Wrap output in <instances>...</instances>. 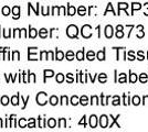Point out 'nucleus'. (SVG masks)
Instances as JSON below:
<instances>
[{"instance_id":"f257e3e1","label":"nucleus","mask_w":148,"mask_h":132,"mask_svg":"<svg viewBox=\"0 0 148 132\" xmlns=\"http://www.w3.org/2000/svg\"><path fill=\"white\" fill-rule=\"evenodd\" d=\"M77 33H79V30H77V26L74 24H71L67 26V30H66V34L70 36V38H76L77 36Z\"/></svg>"},{"instance_id":"f03ea898","label":"nucleus","mask_w":148,"mask_h":132,"mask_svg":"<svg viewBox=\"0 0 148 132\" xmlns=\"http://www.w3.org/2000/svg\"><path fill=\"white\" fill-rule=\"evenodd\" d=\"M47 97H48V95H47V92H39L38 95H37V102H38V105H40V106H43V105H45L47 104Z\"/></svg>"},{"instance_id":"7ed1b4c3","label":"nucleus","mask_w":148,"mask_h":132,"mask_svg":"<svg viewBox=\"0 0 148 132\" xmlns=\"http://www.w3.org/2000/svg\"><path fill=\"white\" fill-rule=\"evenodd\" d=\"M82 35L85 39H89L91 35H92V28L89 24L83 25L82 28Z\"/></svg>"},{"instance_id":"20e7f679","label":"nucleus","mask_w":148,"mask_h":132,"mask_svg":"<svg viewBox=\"0 0 148 132\" xmlns=\"http://www.w3.org/2000/svg\"><path fill=\"white\" fill-rule=\"evenodd\" d=\"M99 124L102 128H106L107 124H108V119H107V116L103 115L99 118Z\"/></svg>"},{"instance_id":"39448f33","label":"nucleus","mask_w":148,"mask_h":132,"mask_svg":"<svg viewBox=\"0 0 148 132\" xmlns=\"http://www.w3.org/2000/svg\"><path fill=\"white\" fill-rule=\"evenodd\" d=\"M105 35L107 39H111L113 36V26L112 25H107L105 28Z\"/></svg>"},{"instance_id":"423d86ee","label":"nucleus","mask_w":148,"mask_h":132,"mask_svg":"<svg viewBox=\"0 0 148 132\" xmlns=\"http://www.w3.org/2000/svg\"><path fill=\"white\" fill-rule=\"evenodd\" d=\"M96 124H97V118H96V116H91V118H90L91 128H95Z\"/></svg>"},{"instance_id":"0eeeda50","label":"nucleus","mask_w":148,"mask_h":132,"mask_svg":"<svg viewBox=\"0 0 148 132\" xmlns=\"http://www.w3.org/2000/svg\"><path fill=\"white\" fill-rule=\"evenodd\" d=\"M12 12H13V18L15 19H18L19 18V15H20V8L16 6V7H13L12 8Z\"/></svg>"},{"instance_id":"6e6552de","label":"nucleus","mask_w":148,"mask_h":132,"mask_svg":"<svg viewBox=\"0 0 148 132\" xmlns=\"http://www.w3.org/2000/svg\"><path fill=\"white\" fill-rule=\"evenodd\" d=\"M76 58H77L79 61H82V59H84V49L81 50V51H79V52L76 53Z\"/></svg>"},{"instance_id":"1a4fd4ad","label":"nucleus","mask_w":148,"mask_h":132,"mask_svg":"<svg viewBox=\"0 0 148 132\" xmlns=\"http://www.w3.org/2000/svg\"><path fill=\"white\" fill-rule=\"evenodd\" d=\"M80 104L83 105V106H86V105L89 104V99H87V97H86V96H82V97L80 98Z\"/></svg>"},{"instance_id":"9d476101","label":"nucleus","mask_w":148,"mask_h":132,"mask_svg":"<svg viewBox=\"0 0 148 132\" xmlns=\"http://www.w3.org/2000/svg\"><path fill=\"white\" fill-rule=\"evenodd\" d=\"M96 56H97V58H99V61H104L105 59V52H104V50L103 51H99Z\"/></svg>"},{"instance_id":"9b49d317","label":"nucleus","mask_w":148,"mask_h":132,"mask_svg":"<svg viewBox=\"0 0 148 132\" xmlns=\"http://www.w3.org/2000/svg\"><path fill=\"white\" fill-rule=\"evenodd\" d=\"M58 102H59V98H58V97H55V96H52V97L50 98V104H51L52 106H55Z\"/></svg>"},{"instance_id":"f8f14e48","label":"nucleus","mask_w":148,"mask_h":132,"mask_svg":"<svg viewBox=\"0 0 148 132\" xmlns=\"http://www.w3.org/2000/svg\"><path fill=\"white\" fill-rule=\"evenodd\" d=\"M39 35H40L41 38H43V39L47 38V36H48V30H47V29H41V30L39 31Z\"/></svg>"},{"instance_id":"ddd939ff","label":"nucleus","mask_w":148,"mask_h":132,"mask_svg":"<svg viewBox=\"0 0 148 132\" xmlns=\"http://www.w3.org/2000/svg\"><path fill=\"white\" fill-rule=\"evenodd\" d=\"M86 57H87V59H89V61H93V59L95 58V53H94L93 51H90V52L87 53Z\"/></svg>"},{"instance_id":"4468645a","label":"nucleus","mask_w":148,"mask_h":132,"mask_svg":"<svg viewBox=\"0 0 148 132\" xmlns=\"http://www.w3.org/2000/svg\"><path fill=\"white\" fill-rule=\"evenodd\" d=\"M75 12H76V9L74 8L73 6H69V11H67V15L73 16V15H75Z\"/></svg>"},{"instance_id":"2eb2a0df","label":"nucleus","mask_w":148,"mask_h":132,"mask_svg":"<svg viewBox=\"0 0 148 132\" xmlns=\"http://www.w3.org/2000/svg\"><path fill=\"white\" fill-rule=\"evenodd\" d=\"M107 79V76L106 74H104V73H102V74H99V82H105Z\"/></svg>"},{"instance_id":"dca6fc26","label":"nucleus","mask_w":148,"mask_h":132,"mask_svg":"<svg viewBox=\"0 0 148 132\" xmlns=\"http://www.w3.org/2000/svg\"><path fill=\"white\" fill-rule=\"evenodd\" d=\"M64 58V54H63V52H61V51H57V59L58 61H62Z\"/></svg>"},{"instance_id":"f3484780","label":"nucleus","mask_w":148,"mask_h":132,"mask_svg":"<svg viewBox=\"0 0 148 132\" xmlns=\"http://www.w3.org/2000/svg\"><path fill=\"white\" fill-rule=\"evenodd\" d=\"M18 102H19V94H18L17 96H15V97H12V98H11V104H12V105L17 106V105H18Z\"/></svg>"},{"instance_id":"a211bd4d","label":"nucleus","mask_w":148,"mask_h":132,"mask_svg":"<svg viewBox=\"0 0 148 132\" xmlns=\"http://www.w3.org/2000/svg\"><path fill=\"white\" fill-rule=\"evenodd\" d=\"M79 102H80V99L77 98L76 96H73V97L71 98V104H72L73 106H76V105H77Z\"/></svg>"},{"instance_id":"6ab92c4d","label":"nucleus","mask_w":148,"mask_h":132,"mask_svg":"<svg viewBox=\"0 0 148 132\" xmlns=\"http://www.w3.org/2000/svg\"><path fill=\"white\" fill-rule=\"evenodd\" d=\"M147 78H148L147 74H145V73H143V74H140L139 81H140V82H147Z\"/></svg>"},{"instance_id":"aec40b11","label":"nucleus","mask_w":148,"mask_h":132,"mask_svg":"<svg viewBox=\"0 0 148 132\" xmlns=\"http://www.w3.org/2000/svg\"><path fill=\"white\" fill-rule=\"evenodd\" d=\"M137 79H138L137 75L136 74H131V76H129V82H137Z\"/></svg>"},{"instance_id":"412c9836","label":"nucleus","mask_w":148,"mask_h":132,"mask_svg":"<svg viewBox=\"0 0 148 132\" xmlns=\"http://www.w3.org/2000/svg\"><path fill=\"white\" fill-rule=\"evenodd\" d=\"M127 8H128V5H127V3H125V2H119V3H118V9H119V11H121L122 9L125 10V9H127Z\"/></svg>"},{"instance_id":"4be33fe9","label":"nucleus","mask_w":148,"mask_h":132,"mask_svg":"<svg viewBox=\"0 0 148 132\" xmlns=\"http://www.w3.org/2000/svg\"><path fill=\"white\" fill-rule=\"evenodd\" d=\"M55 124H57V122H55V120H54L53 118H51L49 121H48V125H49L50 128H54Z\"/></svg>"},{"instance_id":"5701e85b","label":"nucleus","mask_w":148,"mask_h":132,"mask_svg":"<svg viewBox=\"0 0 148 132\" xmlns=\"http://www.w3.org/2000/svg\"><path fill=\"white\" fill-rule=\"evenodd\" d=\"M29 36L30 38H35L37 36V30L35 29H32V28H30V33H29Z\"/></svg>"},{"instance_id":"b1692460","label":"nucleus","mask_w":148,"mask_h":132,"mask_svg":"<svg viewBox=\"0 0 148 132\" xmlns=\"http://www.w3.org/2000/svg\"><path fill=\"white\" fill-rule=\"evenodd\" d=\"M53 75H54L53 71H48V69L44 71V77H45V78H47V77H52Z\"/></svg>"},{"instance_id":"393cba45","label":"nucleus","mask_w":148,"mask_h":132,"mask_svg":"<svg viewBox=\"0 0 148 132\" xmlns=\"http://www.w3.org/2000/svg\"><path fill=\"white\" fill-rule=\"evenodd\" d=\"M66 58H67L69 61H72L74 58V53L72 51H69V52L66 53Z\"/></svg>"},{"instance_id":"a878e982","label":"nucleus","mask_w":148,"mask_h":132,"mask_svg":"<svg viewBox=\"0 0 148 132\" xmlns=\"http://www.w3.org/2000/svg\"><path fill=\"white\" fill-rule=\"evenodd\" d=\"M1 12H2V15H5V16H8L9 13H10V9H9V7H3L2 8V10H1Z\"/></svg>"},{"instance_id":"bb28decb","label":"nucleus","mask_w":148,"mask_h":132,"mask_svg":"<svg viewBox=\"0 0 148 132\" xmlns=\"http://www.w3.org/2000/svg\"><path fill=\"white\" fill-rule=\"evenodd\" d=\"M133 8V12L135 11V10H139L140 8H141V6H140V3H137V2H134L132 6Z\"/></svg>"},{"instance_id":"cd10ccee","label":"nucleus","mask_w":148,"mask_h":132,"mask_svg":"<svg viewBox=\"0 0 148 132\" xmlns=\"http://www.w3.org/2000/svg\"><path fill=\"white\" fill-rule=\"evenodd\" d=\"M85 13H86V9H85V7L81 6V7L79 8V15H80V16H84Z\"/></svg>"},{"instance_id":"c85d7f7f","label":"nucleus","mask_w":148,"mask_h":132,"mask_svg":"<svg viewBox=\"0 0 148 132\" xmlns=\"http://www.w3.org/2000/svg\"><path fill=\"white\" fill-rule=\"evenodd\" d=\"M118 82H126V74H124V73H122V74L119 75Z\"/></svg>"},{"instance_id":"c756f323","label":"nucleus","mask_w":148,"mask_h":132,"mask_svg":"<svg viewBox=\"0 0 148 132\" xmlns=\"http://www.w3.org/2000/svg\"><path fill=\"white\" fill-rule=\"evenodd\" d=\"M133 104H134L135 106H137V105H139L140 104V98L138 96H135V97L133 98Z\"/></svg>"},{"instance_id":"7c9ffc66","label":"nucleus","mask_w":148,"mask_h":132,"mask_svg":"<svg viewBox=\"0 0 148 132\" xmlns=\"http://www.w3.org/2000/svg\"><path fill=\"white\" fill-rule=\"evenodd\" d=\"M63 81H64V75L61 74V73L57 75V82H62Z\"/></svg>"},{"instance_id":"2f4dec72","label":"nucleus","mask_w":148,"mask_h":132,"mask_svg":"<svg viewBox=\"0 0 148 132\" xmlns=\"http://www.w3.org/2000/svg\"><path fill=\"white\" fill-rule=\"evenodd\" d=\"M3 106H6V105H8V102H9V99H8V97L7 96H3L2 98H1V101H0Z\"/></svg>"},{"instance_id":"473e14b6","label":"nucleus","mask_w":148,"mask_h":132,"mask_svg":"<svg viewBox=\"0 0 148 132\" xmlns=\"http://www.w3.org/2000/svg\"><path fill=\"white\" fill-rule=\"evenodd\" d=\"M119 104H121V98H119L118 96H114L113 105H114V106H117V105H119Z\"/></svg>"},{"instance_id":"72a5a7b5","label":"nucleus","mask_w":148,"mask_h":132,"mask_svg":"<svg viewBox=\"0 0 148 132\" xmlns=\"http://www.w3.org/2000/svg\"><path fill=\"white\" fill-rule=\"evenodd\" d=\"M91 100H92V101H91L92 105H99V98H97L96 96H93V97L91 98Z\"/></svg>"},{"instance_id":"f704fd0d","label":"nucleus","mask_w":148,"mask_h":132,"mask_svg":"<svg viewBox=\"0 0 148 132\" xmlns=\"http://www.w3.org/2000/svg\"><path fill=\"white\" fill-rule=\"evenodd\" d=\"M61 105H67V97L66 96H63L62 98H61Z\"/></svg>"},{"instance_id":"c9c22d12","label":"nucleus","mask_w":148,"mask_h":132,"mask_svg":"<svg viewBox=\"0 0 148 132\" xmlns=\"http://www.w3.org/2000/svg\"><path fill=\"white\" fill-rule=\"evenodd\" d=\"M128 59H131V61L135 59V55H134V52H133V51L128 52Z\"/></svg>"},{"instance_id":"e433bc0d","label":"nucleus","mask_w":148,"mask_h":132,"mask_svg":"<svg viewBox=\"0 0 148 132\" xmlns=\"http://www.w3.org/2000/svg\"><path fill=\"white\" fill-rule=\"evenodd\" d=\"M19 125H20L21 128H25V119H20V121H19Z\"/></svg>"},{"instance_id":"4c0bfd02","label":"nucleus","mask_w":148,"mask_h":132,"mask_svg":"<svg viewBox=\"0 0 148 132\" xmlns=\"http://www.w3.org/2000/svg\"><path fill=\"white\" fill-rule=\"evenodd\" d=\"M28 127H29V128H34V127H35V125H34V119H30V120H29Z\"/></svg>"},{"instance_id":"58836bf2","label":"nucleus","mask_w":148,"mask_h":132,"mask_svg":"<svg viewBox=\"0 0 148 132\" xmlns=\"http://www.w3.org/2000/svg\"><path fill=\"white\" fill-rule=\"evenodd\" d=\"M64 125H65V119H60V128H64Z\"/></svg>"},{"instance_id":"ea45409f","label":"nucleus","mask_w":148,"mask_h":132,"mask_svg":"<svg viewBox=\"0 0 148 132\" xmlns=\"http://www.w3.org/2000/svg\"><path fill=\"white\" fill-rule=\"evenodd\" d=\"M116 36H117L118 39H122V38L124 36L123 31H117V32H116Z\"/></svg>"},{"instance_id":"a19ab883","label":"nucleus","mask_w":148,"mask_h":132,"mask_svg":"<svg viewBox=\"0 0 148 132\" xmlns=\"http://www.w3.org/2000/svg\"><path fill=\"white\" fill-rule=\"evenodd\" d=\"M137 56H138V59H140V61H143V59H144V53H143V52H141V51H139V52H138V54H137Z\"/></svg>"},{"instance_id":"79ce46f5","label":"nucleus","mask_w":148,"mask_h":132,"mask_svg":"<svg viewBox=\"0 0 148 132\" xmlns=\"http://www.w3.org/2000/svg\"><path fill=\"white\" fill-rule=\"evenodd\" d=\"M64 11H65V8H64V7H60V8H59V15H65Z\"/></svg>"},{"instance_id":"37998d69","label":"nucleus","mask_w":148,"mask_h":132,"mask_svg":"<svg viewBox=\"0 0 148 132\" xmlns=\"http://www.w3.org/2000/svg\"><path fill=\"white\" fill-rule=\"evenodd\" d=\"M67 82H73V75L71 74V73H70V74H67Z\"/></svg>"},{"instance_id":"c03bdc74","label":"nucleus","mask_w":148,"mask_h":132,"mask_svg":"<svg viewBox=\"0 0 148 132\" xmlns=\"http://www.w3.org/2000/svg\"><path fill=\"white\" fill-rule=\"evenodd\" d=\"M13 59H19V52L18 51H15L13 52Z\"/></svg>"},{"instance_id":"a18cd8bd","label":"nucleus","mask_w":148,"mask_h":132,"mask_svg":"<svg viewBox=\"0 0 148 132\" xmlns=\"http://www.w3.org/2000/svg\"><path fill=\"white\" fill-rule=\"evenodd\" d=\"M48 54H49L48 52H44V51H43V52H41V57L40 58H41V59H43V58H48V57H45Z\"/></svg>"},{"instance_id":"49530a36","label":"nucleus","mask_w":148,"mask_h":132,"mask_svg":"<svg viewBox=\"0 0 148 132\" xmlns=\"http://www.w3.org/2000/svg\"><path fill=\"white\" fill-rule=\"evenodd\" d=\"M144 36V31L143 30H140L139 32L137 33V38H143Z\"/></svg>"},{"instance_id":"de8ad7c7","label":"nucleus","mask_w":148,"mask_h":132,"mask_svg":"<svg viewBox=\"0 0 148 132\" xmlns=\"http://www.w3.org/2000/svg\"><path fill=\"white\" fill-rule=\"evenodd\" d=\"M85 119H86V118H85V116H84V117L82 118V120L80 121V123H79V124H84V125H85V124H86V123H85Z\"/></svg>"},{"instance_id":"09e8293b","label":"nucleus","mask_w":148,"mask_h":132,"mask_svg":"<svg viewBox=\"0 0 148 132\" xmlns=\"http://www.w3.org/2000/svg\"><path fill=\"white\" fill-rule=\"evenodd\" d=\"M116 30H117V31H123V25H117Z\"/></svg>"},{"instance_id":"8fccbe9b","label":"nucleus","mask_w":148,"mask_h":132,"mask_svg":"<svg viewBox=\"0 0 148 132\" xmlns=\"http://www.w3.org/2000/svg\"><path fill=\"white\" fill-rule=\"evenodd\" d=\"M49 53V55H50V57H51V59H54V56H53V53L52 52H48Z\"/></svg>"},{"instance_id":"3c124183","label":"nucleus","mask_w":148,"mask_h":132,"mask_svg":"<svg viewBox=\"0 0 148 132\" xmlns=\"http://www.w3.org/2000/svg\"><path fill=\"white\" fill-rule=\"evenodd\" d=\"M144 101L148 104V96H145V97H144Z\"/></svg>"},{"instance_id":"603ef678","label":"nucleus","mask_w":148,"mask_h":132,"mask_svg":"<svg viewBox=\"0 0 148 132\" xmlns=\"http://www.w3.org/2000/svg\"><path fill=\"white\" fill-rule=\"evenodd\" d=\"M137 29H139V30H144V28H143L141 25H138V26H137Z\"/></svg>"},{"instance_id":"864d4df0","label":"nucleus","mask_w":148,"mask_h":132,"mask_svg":"<svg viewBox=\"0 0 148 132\" xmlns=\"http://www.w3.org/2000/svg\"><path fill=\"white\" fill-rule=\"evenodd\" d=\"M2 127V122H1V119H0V128Z\"/></svg>"},{"instance_id":"5fc2aeb1","label":"nucleus","mask_w":148,"mask_h":132,"mask_svg":"<svg viewBox=\"0 0 148 132\" xmlns=\"http://www.w3.org/2000/svg\"><path fill=\"white\" fill-rule=\"evenodd\" d=\"M145 16H148V10L146 11V12H145Z\"/></svg>"},{"instance_id":"6e6d98bb","label":"nucleus","mask_w":148,"mask_h":132,"mask_svg":"<svg viewBox=\"0 0 148 132\" xmlns=\"http://www.w3.org/2000/svg\"><path fill=\"white\" fill-rule=\"evenodd\" d=\"M145 7H147V8H148V2H147V3H145Z\"/></svg>"}]
</instances>
